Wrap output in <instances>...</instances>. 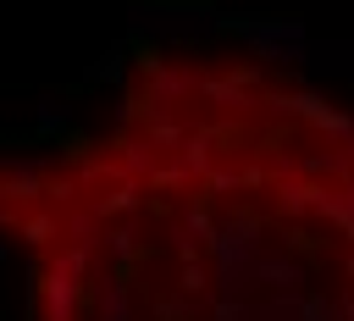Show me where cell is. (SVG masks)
Wrapping results in <instances>:
<instances>
[{
  "label": "cell",
  "mask_w": 354,
  "mask_h": 321,
  "mask_svg": "<svg viewBox=\"0 0 354 321\" xmlns=\"http://www.w3.org/2000/svg\"><path fill=\"white\" fill-rule=\"evenodd\" d=\"M33 321H354V111L232 50H144L116 116L0 160Z\"/></svg>",
  "instance_id": "6da1fadb"
}]
</instances>
